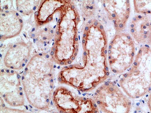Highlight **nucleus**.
Masks as SVG:
<instances>
[{"label": "nucleus", "mask_w": 151, "mask_h": 113, "mask_svg": "<svg viewBox=\"0 0 151 113\" xmlns=\"http://www.w3.org/2000/svg\"><path fill=\"white\" fill-rule=\"evenodd\" d=\"M80 16L75 3L68 1L59 13L55 39L51 49L54 63L62 66L70 65L78 50V24Z\"/></svg>", "instance_id": "obj_3"}, {"label": "nucleus", "mask_w": 151, "mask_h": 113, "mask_svg": "<svg viewBox=\"0 0 151 113\" xmlns=\"http://www.w3.org/2000/svg\"><path fill=\"white\" fill-rule=\"evenodd\" d=\"M149 45H151V29H150V43H149Z\"/></svg>", "instance_id": "obj_20"}, {"label": "nucleus", "mask_w": 151, "mask_h": 113, "mask_svg": "<svg viewBox=\"0 0 151 113\" xmlns=\"http://www.w3.org/2000/svg\"><path fill=\"white\" fill-rule=\"evenodd\" d=\"M136 57L134 40L128 33L119 32L107 48V61L114 74H122L131 68Z\"/></svg>", "instance_id": "obj_5"}, {"label": "nucleus", "mask_w": 151, "mask_h": 113, "mask_svg": "<svg viewBox=\"0 0 151 113\" xmlns=\"http://www.w3.org/2000/svg\"><path fill=\"white\" fill-rule=\"evenodd\" d=\"M82 15L86 19H91L96 12V4L95 1H78Z\"/></svg>", "instance_id": "obj_16"}, {"label": "nucleus", "mask_w": 151, "mask_h": 113, "mask_svg": "<svg viewBox=\"0 0 151 113\" xmlns=\"http://www.w3.org/2000/svg\"><path fill=\"white\" fill-rule=\"evenodd\" d=\"M32 43L28 42H17L9 46L3 56L4 68L10 70H24L31 59Z\"/></svg>", "instance_id": "obj_9"}, {"label": "nucleus", "mask_w": 151, "mask_h": 113, "mask_svg": "<svg viewBox=\"0 0 151 113\" xmlns=\"http://www.w3.org/2000/svg\"><path fill=\"white\" fill-rule=\"evenodd\" d=\"M0 113H32L28 111L24 110V109H18V108L9 107L3 105L2 100H1V109H0Z\"/></svg>", "instance_id": "obj_18"}, {"label": "nucleus", "mask_w": 151, "mask_h": 113, "mask_svg": "<svg viewBox=\"0 0 151 113\" xmlns=\"http://www.w3.org/2000/svg\"><path fill=\"white\" fill-rule=\"evenodd\" d=\"M119 86L132 99L143 97L151 90V46L139 49L134 63L119 80Z\"/></svg>", "instance_id": "obj_4"}, {"label": "nucleus", "mask_w": 151, "mask_h": 113, "mask_svg": "<svg viewBox=\"0 0 151 113\" xmlns=\"http://www.w3.org/2000/svg\"><path fill=\"white\" fill-rule=\"evenodd\" d=\"M147 113H151V112H147Z\"/></svg>", "instance_id": "obj_22"}, {"label": "nucleus", "mask_w": 151, "mask_h": 113, "mask_svg": "<svg viewBox=\"0 0 151 113\" xmlns=\"http://www.w3.org/2000/svg\"><path fill=\"white\" fill-rule=\"evenodd\" d=\"M40 4V1H16V8L20 14L29 16L35 13Z\"/></svg>", "instance_id": "obj_15"}, {"label": "nucleus", "mask_w": 151, "mask_h": 113, "mask_svg": "<svg viewBox=\"0 0 151 113\" xmlns=\"http://www.w3.org/2000/svg\"><path fill=\"white\" fill-rule=\"evenodd\" d=\"M66 0H45L40 1L35 13V23L37 27H42L52 22L54 16L59 13L65 6Z\"/></svg>", "instance_id": "obj_12"}, {"label": "nucleus", "mask_w": 151, "mask_h": 113, "mask_svg": "<svg viewBox=\"0 0 151 113\" xmlns=\"http://www.w3.org/2000/svg\"><path fill=\"white\" fill-rule=\"evenodd\" d=\"M82 64L63 67L58 75L60 83L82 93L97 88L108 78V41L104 27L99 21L91 19L82 35Z\"/></svg>", "instance_id": "obj_1"}, {"label": "nucleus", "mask_w": 151, "mask_h": 113, "mask_svg": "<svg viewBox=\"0 0 151 113\" xmlns=\"http://www.w3.org/2000/svg\"><path fill=\"white\" fill-rule=\"evenodd\" d=\"M52 103L61 113H99L93 99L78 96L63 86L54 90Z\"/></svg>", "instance_id": "obj_7"}, {"label": "nucleus", "mask_w": 151, "mask_h": 113, "mask_svg": "<svg viewBox=\"0 0 151 113\" xmlns=\"http://www.w3.org/2000/svg\"><path fill=\"white\" fill-rule=\"evenodd\" d=\"M22 82L27 101L39 110H47L54 91V61L46 52L32 55L22 73Z\"/></svg>", "instance_id": "obj_2"}, {"label": "nucleus", "mask_w": 151, "mask_h": 113, "mask_svg": "<svg viewBox=\"0 0 151 113\" xmlns=\"http://www.w3.org/2000/svg\"><path fill=\"white\" fill-rule=\"evenodd\" d=\"M151 29V19L147 16L137 15L130 24V35L139 44L149 45Z\"/></svg>", "instance_id": "obj_13"}, {"label": "nucleus", "mask_w": 151, "mask_h": 113, "mask_svg": "<svg viewBox=\"0 0 151 113\" xmlns=\"http://www.w3.org/2000/svg\"><path fill=\"white\" fill-rule=\"evenodd\" d=\"M134 10L139 15H151V1H133Z\"/></svg>", "instance_id": "obj_17"}, {"label": "nucleus", "mask_w": 151, "mask_h": 113, "mask_svg": "<svg viewBox=\"0 0 151 113\" xmlns=\"http://www.w3.org/2000/svg\"><path fill=\"white\" fill-rule=\"evenodd\" d=\"M147 107H148L149 109H150V112H151V93L149 96L148 99H147Z\"/></svg>", "instance_id": "obj_19"}, {"label": "nucleus", "mask_w": 151, "mask_h": 113, "mask_svg": "<svg viewBox=\"0 0 151 113\" xmlns=\"http://www.w3.org/2000/svg\"><path fill=\"white\" fill-rule=\"evenodd\" d=\"M0 93L4 103L10 107H20L25 104V94L19 71L2 68L0 73Z\"/></svg>", "instance_id": "obj_8"}, {"label": "nucleus", "mask_w": 151, "mask_h": 113, "mask_svg": "<svg viewBox=\"0 0 151 113\" xmlns=\"http://www.w3.org/2000/svg\"><path fill=\"white\" fill-rule=\"evenodd\" d=\"M134 113H141V112H140V111H138V110H136Z\"/></svg>", "instance_id": "obj_21"}, {"label": "nucleus", "mask_w": 151, "mask_h": 113, "mask_svg": "<svg viewBox=\"0 0 151 113\" xmlns=\"http://www.w3.org/2000/svg\"><path fill=\"white\" fill-rule=\"evenodd\" d=\"M23 27V19L19 12L10 8L1 9L0 37L1 42L19 35Z\"/></svg>", "instance_id": "obj_11"}, {"label": "nucleus", "mask_w": 151, "mask_h": 113, "mask_svg": "<svg viewBox=\"0 0 151 113\" xmlns=\"http://www.w3.org/2000/svg\"><path fill=\"white\" fill-rule=\"evenodd\" d=\"M93 100L104 113H129L132 105L130 98L112 82L99 86L93 95Z\"/></svg>", "instance_id": "obj_6"}, {"label": "nucleus", "mask_w": 151, "mask_h": 113, "mask_svg": "<svg viewBox=\"0 0 151 113\" xmlns=\"http://www.w3.org/2000/svg\"><path fill=\"white\" fill-rule=\"evenodd\" d=\"M101 4L117 32H123L131 13L130 1H101Z\"/></svg>", "instance_id": "obj_10"}, {"label": "nucleus", "mask_w": 151, "mask_h": 113, "mask_svg": "<svg viewBox=\"0 0 151 113\" xmlns=\"http://www.w3.org/2000/svg\"><path fill=\"white\" fill-rule=\"evenodd\" d=\"M56 29L51 25H44L42 27H37L33 29L30 34V37L36 47L40 49V52H46L45 50L53 47L55 39Z\"/></svg>", "instance_id": "obj_14"}]
</instances>
